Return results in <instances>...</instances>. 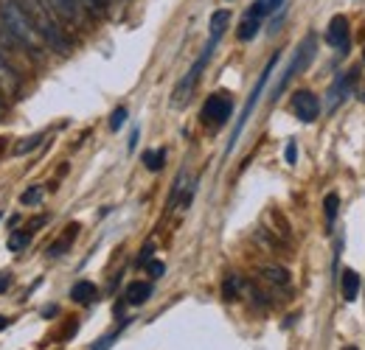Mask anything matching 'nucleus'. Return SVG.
<instances>
[{"label":"nucleus","mask_w":365,"mask_h":350,"mask_svg":"<svg viewBox=\"0 0 365 350\" xmlns=\"http://www.w3.org/2000/svg\"><path fill=\"white\" fill-rule=\"evenodd\" d=\"M211 53H214V45L208 43L205 45V51L200 53V59L191 65V70L180 79V85H178V90H175V98H172L175 104H185V101H188V95H191V90H194V85H197V79H200V73H202V68H205V62H208Z\"/></svg>","instance_id":"nucleus-6"},{"label":"nucleus","mask_w":365,"mask_h":350,"mask_svg":"<svg viewBox=\"0 0 365 350\" xmlns=\"http://www.w3.org/2000/svg\"><path fill=\"white\" fill-rule=\"evenodd\" d=\"M340 289H343V297H346L349 303H354L357 295H360V275H357L354 269H346V272H343V280H340Z\"/></svg>","instance_id":"nucleus-13"},{"label":"nucleus","mask_w":365,"mask_h":350,"mask_svg":"<svg viewBox=\"0 0 365 350\" xmlns=\"http://www.w3.org/2000/svg\"><path fill=\"white\" fill-rule=\"evenodd\" d=\"M23 3V9H26V14L31 17V23H34V28L40 31V37L46 40L48 48H53V51H59V53H68L71 51V37L65 34V28H62V17L48 6L46 0H20Z\"/></svg>","instance_id":"nucleus-2"},{"label":"nucleus","mask_w":365,"mask_h":350,"mask_svg":"<svg viewBox=\"0 0 365 350\" xmlns=\"http://www.w3.org/2000/svg\"><path fill=\"white\" fill-rule=\"evenodd\" d=\"M337 208H340L337 193H326V199H323V211H326V221H329V224L337 219Z\"/></svg>","instance_id":"nucleus-20"},{"label":"nucleus","mask_w":365,"mask_h":350,"mask_svg":"<svg viewBox=\"0 0 365 350\" xmlns=\"http://www.w3.org/2000/svg\"><path fill=\"white\" fill-rule=\"evenodd\" d=\"M315 48H318V43H315V37H307L304 43H301V48H298V53L292 56V62H289V68L284 70V76H281V82L275 85L273 90V98H278L284 90H287V85L301 73V70H307V65L312 62V56H315Z\"/></svg>","instance_id":"nucleus-3"},{"label":"nucleus","mask_w":365,"mask_h":350,"mask_svg":"<svg viewBox=\"0 0 365 350\" xmlns=\"http://www.w3.org/2000/svg\"><path fill=\"white\" fill-rule=\"evenodd\" d=\"M230 112H233L230 95L214 92V95H208V101L202 104V115H200V118H202V124H208V127H222L230 118Z\"/></svg>","instance_id":"nucleus-5"},{"label":"nucleus","mask_w":365,"mask_h":350,"mask_svg":"<svg viewBox=\"0 0 365 350\" xmlns=\"http://www.w3.org/2000/svg\"><path fill=\"white\" fill-rule=\"evenodd\" d=\"M287 163H289V166L295 163V143H292V140H289V146H287Z\"/></svg>","instance_id":"nucleus-28"},{"label":"nucleus","mask_w":365,"mask_h":350,"mask_svg":"<svg viewBox=\"0 0 365 350\" xmlns=\"http://www.w3.org/2000/svg\"><path fill=\"white\" fill-rule=\"evenodd\" d=\"M281 3H284V0H256V3H253V9H256L262 17H267V14H273Z\"/></svg>","instance_id":"nucleus-24"},{"label":"nucleus","mask_w":365,"mask_h":350,"mask_svg":"<svg viewBox=\"0 0 365 350\" xmlns=\"http://www.w3.org/2000/svg\"><path fill=\"white\" fill-rule=\"evenodd\" d=\"M351 76H340L334 85H331V90H329V98H326V104H329V110H337L343 101H346V95L351 92Z\"/></svg>","instance_id":"nucleus-12"},{"label":"nucleus","mask_w":365,"mask_h":350,"mask_svg":"<svg viewBox=\"0 0 365 350\" xmlns=\"http://www.w3.org/2000/svg\"><path fill=\"white\" fill-rule=\"evenodd\" d=\"M40 140H43V134H34V137H26V140H20V143H17V149H14V154H17V157H23L26 152L37 149V146H40Z\"/></svg>","instance_id":"nucleus-23"},{"label":"nucleus","mask_w":365,"mask_h":350,"mask_svg":"<svg viewBox=\"0 0 365 350\" xmlns=\"http://www.w3.org/2000/svg\"><path fill=\"white\" fill-rule=\"evenodd\" d=\"M343 350H357V348H354V345H349V348H343Z\"/></svg>","instance_id":"nucleus-31"},{"label":"nucleus","mask_w":365,"mask_h":350,"mask_svg":"<svg viewBox=\"0 0 365 350\" xmlns=\"http://www.w3.org/2000/svg\"><path fill=\"white\" fill-rule=\"evenodd\" d=\"M163 157H166V152H163V149L146 152V154H143V166H146L149 171H160V169H163V163H166Z\"/></svg>","instance_id":"nucleus-19"},{"label":"nucleus","mask_w":365,"mask_h":350,"mask_svg":"<svg viewBox=\"0 0 365 350\" xmlns=\"http://www.w3.org/2000/svg\"><path fill=\"white\" fill-rule=\"evenodd\" d=\"M278 65V53H275L273 59L267 62V68L262 70V76H259V82H256V88H253V92H250V98H247V104H245V110H242V115H239V121H236V129H233V134H230V143L228 149H233L236 146V140H239V134H242V129H245V124H247V118H250V112L256 110V104H259V98H262V90H264V85H267V79H270V73H273V68Z\"/></svg>","instance_id":"nucleus-4"},{"label":"nucleus","mask_w":365,"mask_h":350,"mask_svg":"<svg viewBox=\"0 0 365 350\" xmlns=\"http://www.w3.org/2000/svg\"><path fill=\"white\" fill-rule=\"evenodd\" d=\"M9 286H11V277H9V275H0V295H3Z\"/></svg>","instance_id":"nucleus-29"},{"label":"nucleus","mask_w":365,"mask_h":350,"mask_svg":"<svg viewBox=\"0 0 365 350\" xmlns=\"http://www.w3.org/2000/svg\"><path fill=\"white\" fill-rule=\"evenodd\" d=\"M292 112H295V118L304 121V124L318 121V115H320L318 95H315L312 90H298V92L292 95Z\"/></svg>","instance_id":"nucleus-7"},{"label":"nucleus","mask_w":365,"mask_h":350,"mask_svg":"<svg viewBox=\"0 0 365 350\" xmlns=\"http://www.w3.org/2000/svg\"><path fill=\"white\" fill-rule=\"evenodd\" d=\"M0 26L9 34V40L14 45H20L26 53H31V56H40L43 53L46 40L34 28V23L26 14V9H23L20 0H0Z\"/></svg>","instance_id":"nucleus-1"},{"label":"nucleus","mask_w":365,"mask_h":350,"mask_svg":"<svg viewBox=\"0 0 365 350\" xmlns=\"http://www.w3.org/2000/svg\"><path fill=\"white\" fill-rule=\"evenodd\" d=\"M326 43L331 45L334 51H340V53H346V51H349V43H351V28H349V20H346L343 14L331 17V23H329V28H326Z\"/></svg>","instance_id":"nucleus-8"},{"label":"nucleus","mask_w":365,"mask_h":350,"mask_svg":"<svg viewBox=\"0 0 365 350\" xmlns=\"http://www.w3.org/2000/svg\"><path fill=\"white\" fill-rule=\"evenodd\" d=\"M0 88H6V90L17 88V76H14V70L9 68V62H6V56H3V51H0Z\"/></svg>","instance_id":"nucleus-18"},{"label":"nucleus","mask_w":365,"mask_h":350,"mask_svg":"<svg viewBox=\"0 0 365 350\" xmlns=\"http://www.w3.org/2000/svg\"><path fill=\"white\" fill-rule=\"evenodd\" d=\"M79 3H82L85 14H91V17H98L107 11V0H79Z\"/></svg>","instance_id":"nucleus-21"},{"label":"nucleus","mask_w":365,"mask_h":350,"mask_svg":"<svg viewBox=\"0 0 365 350\" xmlns=\"http://www.w3.org/2000/svg\"><path fill=\"white\" fill-rule=\"evenodd\" d=\"M96 295H98V289L93 286L91 280H79V283L71 289V297H73L76 303H93Z\"/></svg>","instance_id":"nucleus-16"},{"label":"nucleus","mask_w":365,"mask_h":350,"mask_svg":"<svg viewBox=\"0 0 365 350\" xmlns=\"http://www.w3.org/2000/svg\"><path fill=\"white\" fill-rule=\"evenodd\" d=\"M46 3L68 23H82L85 20V9H82L79 0H46Z\"/></svg>","instance_id":"nucleus-9"},{"label":"nucleus","mask_w":365,"mask_h":350,"mask_svg":"<svg viewBox=\"0 0 365 350\" xmlns=\"http://www.w3.org/2000/svg\"><path fill=\"white\" fill-rule=\"evenodd\" d=\"M6 322H9V319H6V317H3V314H0V331H3V328H6Z\"/></svg>","instance_id":"nucleus-30"},{"label":"nucleus","mask_w":365,"mask_h":350,"mask_svg":"<svg viewBox=\"0 0 365 350\" xmlns=\"http://www.w3.org/2000/svg\"><path fill=\"white\" fill-rule=\"evenodd\" d=\"M149 297H152V283H143V280L130 283V289H127V303L130 306H143Z\"/></svg>","instance_id":"nucleus-14"},{"label":"nucleus","mask_w":365,"mask_h":350,"mask_svg":"<svg viewBox=\"0 0 365 350\" xmlns=\"http://www.w3.org/2000/svg\"><path fill=\"white\" fill-rule=\"evenodd\" d=\"M146 269H149V275H152V277H160V275H163V263L160 261H152Z\"/></svg>","instance_id":"nucleus-27"},{"label":"nucleus","mask_w":365,"mask_h":350,"mask_svg":"<svg viewBox=\"0 0 365 350\" xmlns=\"http://www.w3.org/2000/svg\"><path fill=\"white\" fill-rule=\"evenodd\" d=\"M230 23V11L228 9H220V11H214L211 14V26H208V43L217 45L222 40V34H225V28H228Z\"/></svg>","instance_id":"nucleus-11"},{"label":"nucleus","mask_w":365,"mask_h":350,"mask_svg":"<svg viewBox=\"0 0 365 350\" xmlns=\"http://www.w3.org/2000/svg\"><path fill=\"white\" fill-rule=\"evenodd\" d=\"M76 233H79V224H71V227L59 235V241H53V244H51L48 255H62V253H68V247H71V241L76 238Z\"/></svg>","instance_id":"nucleus-17"},{"label":"nucleus","mask_w":365,"mask_h":350,"mask_svg":"<svg viewBox=\"0 0 365 350\" xmlns=\"http://www.w3.org/2000/svg\"><path fill=\"white\" fill-rule=\"evenodd\" d=\"M262 20H264V17H262V14H259V11L250 6V9L245 11L242 23H239V31H236V37H239L242 43H250V40L259 34V28H262Z\"/></svg>","instance_id":"nucleus-10"},{"label":"nucleus","mask_w":365,"mask_h":350,"mask_svg":"<svg viewBox=\"0 0 365 350\" xmlns=\"http://www.w3.org/2000/svg\"><path fill=\"white\" fill-rule=\"evenodd\" d=\"M363 59H365V48H363Z\"/></svg>","instance_id":"nucleus-32"},{"label":"nucleus","mask_w":365,"mask_h":350,"mask_svg":"<svg viewBox=\"0 0 365 350\" xmlns=\"http://www.w3.org/2000/svg\"><path fill=\"white\" fill-rule=\"evenodd\" d=\"M29 241H31V233H20V230H17V233H11V235H9V250L20 253Z\"/></svg>","instance_id":"nucleus-22"},{"label":"nucleus","mask_w":365,"mask_h":350,"mask_svg":"<svg viewBox=\"0 0 365 350\" xmlns=\"http://www.w3.org/2000/svg\"><path fill=\"white\" fill-rule=\"evenodd\" d=\"M40 199H43V188H31V191H26L23 193V205H40Z\"/></svg>","instance_id":"nucleus-26"},{"label":"nucleus","mask_w":365,"mask_h":350,"mask_svg":"<svg viewBox=\"0 0 365 350\" xmlns=\"http://www.w3.org/2000/svg\"><path fill=\"white\" fill-rule=\"evenodd\" d=\"M127 115H130V112H127L124 107H118V110L113 112V118H110V129H113V132L121 129V127H124V121H127Z\"/></svg>","instance_id":"nucleus-25"},{"label":"nucleus","mask_w":365,"mask_h":350,"mask_svg":"<svg viewBox=\"0 0 365 350\" xmlns=\"http://www.w3.org/2000/svg\"><path fill=\"white\" fill-rule=\"evenodd\" d=\"M262 277H264L270 286H278V289H287V286H289V275H287V269H281V266H264V269H262Z\"/></svg>","instance_id":"nucleus-15"}]
</instances>
